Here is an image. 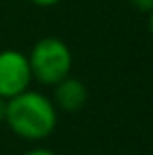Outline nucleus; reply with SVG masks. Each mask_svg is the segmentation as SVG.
I'll list each match as a JSON object with an SVG mask.
<instances>
[{"mask_svg": "<svg viewBox=\"0 0 153 155\" xmlns=\"http://www.w3.org/2000/svg\"><path fill=\"white\" fill-rule=\"evenodd\" d=\"M4 122L22 140L41 141L49 137L57 126V106L43 92L28 88L6 100Z\"/></svg>", "mask_w": 153, "mask_h": 155, "instance_id": "nucleus-1", "label": "nucleus"}, {"mask_svg": "<svg viewBox=\"0 0 153 155\" xmlns=\"http://www.w3.org/2000/svg\"><path fill=\"white\" fill-rule=\"evenodd\" d=\"M28 61L31 77L47 87H53L65 77H69L73 69L71 47L59 38H41L39 41H35L28 55Z\"/></svg>", "mask_w": 153, "mask_h": 155, "instance_id": "nucleus-2", "label": "nucleus"}, {"mask_svg": "<svg viewBox=\"0 0 153 155\" xmlns=\"http://www.w3.org/2000/svg\"><path fill=\"white\" fill-rule=\"evenodd\" d=\"M31 69L28 55L16 49L0 51V96L14 98L16 94L28 91L31 84Z\"/></svg>", "mask_w": 153, "mask_h": 155, "instance_id": "nucleus-3", "label": "nucleus"}, {"mask_svg": "<svg viewBox=\"0 0 153 155\" xmlns=\"http://www.w3.org/2000/svg\"><path fill=\"white\" fill-rule=\"evenodd\" d=\"M53 104L65 112H79L88 100L86 84L71 75L53 84Z\"/></svg>", "mask_w": 153, "mask_h": 155, "instance_id": "nucleus-4", "label": "nucleus"}, {"mask_svg": "<svg viewBox=\"0 0 153 155\" xmlns=\"http://www.w3.org/2000/svg\"><path fill=\"white\" fill-rule=\"evenodd\" d=\"M128 2L139 12H147V14H149L153 10V0H128Z\"/></svg>", "mask_w": 153, "mask_h": 155, "instance_id": "nucleus-5", "label": "nucleus"}, {"mask_svg": "<svg viewBox=\"0 0 153 155\" xmlns=\"http://www.w3.org/2000/svg\"><path fill=\"white\" fill-rule=\"evenodd\" d=\"M24 155H57V153H53L51 149H47V147H35V149H30V151H26Z\"/></svg>", "mask_w": 153, "mask_h": 155, "instance_id": "nucleus-6", "label": "nucleus"}, {"mask_svg": "<svg viewBox=\"0 0 153 155\" xmlns=\"http://www.w3.org/2000/svg\"><path fill=\"white\" fill-rule=\"evenodd\" d=\"M31 4H35V6H41V8H49V6H55V4H59L61 0H30Z\"/></svg>", "mask_w": 153, "mask_h": 155, "instance_id": "nucleus-7", "label": "nucleus"}, {"mask_svg": "<svg viewBox=\"0 0 153 155\" xmlns=\"http://www.w3.org/2000/svg\"><path fill=\"white\" fill-rule=\"evenodd\" d=\"M4 118H6V98L0 96V124L4 122Z\"/></svg>", "mask_w": 153, "mask_h": 155, "instance_id": "nucleus-8", "label": "nucleus"}, {"mask_svg": "<svg viewBox=\"0 0 153 155\" xmlns=\"http://www.w3.org/2000/svg\"><path fill=\"white\" fill-rule=\"evenodd\" d=\"M147 16H149V18H147V28H149V34H151V38H153V10Z\"/></svg>", "mask_w": 153, "mask_h": 155, "instance_id": "nucleus-9", "label": "nucleus"}]
</instances>
